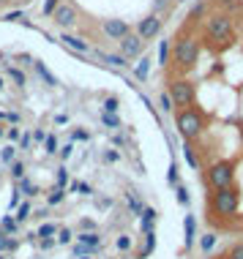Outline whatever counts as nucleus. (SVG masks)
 <instances>
[{
  "instance_id": "nucleus-30",
  "label": "nucleus",
  "mask_w": 243,
  "mask_h": 259,
  "mask_svg": "<svg viewBox=\"0 0 243 259\" xmlns=\"http://www.w3.org/2000/svg\"><path fill=\"white\" fill-rule=\"evenodd\" d=\"M101 120H104V125H107V128H112V131H120V128H123V120H120L117 115H107V112H104Z\"/></svg>"
},
{
  "instance_id": "nucleus-21",
  "label": "nucleus",
  "mask_w": 243,
  "mask_h": 259,
  "mask_svg": "<svg viewBox=\"0 0 243 259\" xmlns=\"http://www.w3.org/2000/svg\"><path fill=\"white\" fill-rule=\"evenodd\" d=\"M30 215H33V205H30V202H19V205H17V213H14V219H17V224H25L27 219H30Z\"/></svg>"
},
{
  "instance_id": "nucleus-53",
  "label": "nucleus",
  "mask_w": 243,
  "mask_h": 259,
  "mask_svg": "<svg viewBox=\"0 0 243 259\" xmlns=\"http://www.w3.org/2000/svg\"><path fill=\"white\" fill-rule=\"evenodd\" d=\"M33 139H36V142H44V139H47L44 128H36V131H33Z\"/></svg>"
},
{
  "instance_id": "nucleus-50",
  "label": "nucleus",
  "mask_w": 243,
  "mask_h": 259,
  "mask_svg": "<svg viewBox=\"0 0 243 259\" xmlns=\"http://www.w3.org/2000/svg\"><path fill=\"white\" fill-rule=\"evenodd\" d=\"M79 227H82V232H96V221H90V219H82Z\"/></svg>"
},
{
  "instance_id": "nucleus-48",
  "label": "nucleus",
  "mask_w": 243,
  "mask_h": 259,
  "mask_svg": "<svg viewBox=\"0 0 243 259\" xmlns=\"http://www.w3.org/2000/svg\"><path fill=\"white\" fill-rule=\"evenodd\" d=\"M38 246L44 248V251H50V248L58 246V240H55V237H44V240H38Z\"/></svg>"
},
{
  "instance_id": "nucleus-22",
  "label": "nucleus",
  "mask_w": 243,
  "mask_h": 259,
  "mask_svg": "<svg viewBox=\"0 0 243 259\" xmlns=\"http://www.w3.org/2000/svg\"><path fill=\"white\" fill-rule=\"evenodd\" d=\"M148 74H150V58H140V63H137V68H134V76L140 82H145Z\"/></svg>"
},
{
  "instance_id": "nucleus-26",
  "label": "nucleus",
  "mask_w": 243,
  "mask_h": 259,
  "mask_svg": "<svg viewBox=\"0 0 243 259\" xmlns=\"http://www.w3.org/2000/svg\"><path fill=\"white\" fill-rule=\"evenodd\" d=\"M175 199H178V205H180V207H189L191 197H189V188H186L183 183H178V186H175Z\"/></svg>"
},
{
  "instance_id": "nucleus-5",
  "label": "nucleus",
  "mask_w": 243,
  "mask_h": 259,
  "mask_svg": "<svg viewBox=\"0 0 243 259\" xmlns=\"http://www.w3.org/2000/svg\"><path fill=\"white\" fill-rule=\"evenodd\" d=\"M167 93H170V99L178 109L194 107V101H197V88H194V82H189V79H172Z\"/></svg>"
},
{
  "instance_id": "nucleus-38",
  "label": "nucleus",
  "mask_w": 243,
  "mask_h": 259,
  "mask_svg": "<svg viewBox=\"0 0 243 259\" xmlns=\"http://www.w3.org/2000/svg\"><path fill=\"white\" fill-rule=\"evenodd\" d=\"M167 183H170L172 188H175V186L180 183V178H178V164H175V161H172L170 169H167Z\"/></svg>"
},
{
  "instance_id": "nucleus-52",
  "label": "nucleus",
  "mask_w": 243,
  "mask_h": 259,
  "mask_svg": "<svg viewBox=\"0 0 243 259\" xmlns=\"http://www.w3.org/2000/svg\"><path fill=\"white\" fill-rule=\"evenodd\" d=\"M6 22H19V19H22V11H14V14H6Z\"/></svg>"
},
{
  "instance_id": "nucleus-3",
  "label": "nucleus",
  "mask_w": 243,
  "mask_h": 259,
  "mask_svg": "<svg viewBox=\"0 0 243 259\" xmlns=\"http://www.w3.org/2000/svg\"><path fill=\"white\" fill-rule=\"evenodd\" d=\"M235 169H238V158H219L213 161L205 169V180L211 186V191H219V188H227L235 183Z\"/></svg>"
},
{
  "instance_id": "nucleus-34",
  "label": "nucleus",
  "mask_w": 243,
  "mask_h": 259,
  "mask_svg": "<svg viewBox=\"0 0 243 259\" xmlns=\"http://www.w3.org/2000/svg\"><path fill=\"white\" fill-rule=\"evenodd\" d=\"M167 60H170V41H158V66H167Z\"/></svg>"
},
{
  "instance_id": "nucleus-9",
  "label": "nucleus",
  "mask_w": 243,
  "mask_h": 259,
  "mask_svg": "<svg viewBox=\"0 0 243 259\" xmlns=\"http://www.w3.org/2000/svg\"><path fill=\"white\" fill-rule=\"evenodd\" d=\"M104 33H107L109 38L120 41L131 33V27H129V22H123V19H104Z\"/></svg>"
},
{
  "instance_id": "nucleus-14",
  "label": "nucleus",
  "mask_w": 243,
  "mask_h": 259,
  "mask_svg": "<svg viewBox=\"0 0 243 259\" xmlns=\"http://www.w3.org/2000/svg\"><path fill=\"white\" fill-rule=\"evenodd\" d=\"M158 224V210L156 207H145L140 215V229L142 232H153V227Z\"/></svg>"
},
{
  "instance_id": "nucleus-49",
  "label": "nucleus",
  "mask_w": 243,
  "mask_h": 259,
  "mask_svg": "<svg viewBox=\"0 0 243 259\" xmlns=\"http://www.w3.org/2000/svg\"><path fill=\"white\" fill-rule=\"evenodd\" d=\"M104 161H107V164H115V161H120V153H117V150H107V153H104Z\"/></svg>"
},
{
  "instance_id": "nucleus-56",
  "label": "nucleus",
  "mask_w": 243,
  "mask_h": 259,
  "mask_svg": "<svg viewBox=\"0 0 243 259\" xmlns=\"http://www.w3.org/2000/svg\"><path fill=\"white\" fill-rule=\"evenodd\" d=\"M0 120H6V112H0Z\"/></svg>"
},
{
  "instance_id": "nucleus-54",
  "label": "nucleus",
  "mask_w": 243,
  "mask_h": 259,
  "mask_svg": "<svg viewBox=\"0 0 243 259\" xmlns=\"http://www.w3.org/2000/svg\"><path fill=\"white\" fill-rule=\"evenodd\" d=\"M55 123H58V125H63V123H68V115H58V117H55Z\"/></svg>"
},
{
  "instance_id": "nucleus-59",
  "label": "nucleus",
  "mask_w": 243,
  "mask_h": 259,
  "mask_svg": "<svg viewBox=\"0 0 243 259\" xmlns=\"http://www.w3.org/2000/svg\"><path fill=\"white\" fill-rule=\"evenodd\" d=\"M0 134H3V125H0Z\"/></svg>"
},
{
  "instance_id": "nucleus-7",
  "label": "nucleus",
  "mask_w": 243,
  "mask_h": 259,
  "mask_svg": "<svg viewBox=\"0 0 243 259\" xmlns=\"http://www.w3.org/2000/svg\"><path fill=\"white\" fill-rule=\"evenodd\" d=\"M161 17L158 14H150V17H145L142 22H140V27H137V36H140L142 41H150V38H156L158 33H161Z\"/></svg>"
},
{
  "instance_id": "nucleus-45",
  "label": "nucleus",
  "mask_w": 243,
  "mask_h": 259,
  "mask_svg": "<svg viewBox=\"0 0 243 259\" xmlns=\"http://www.w3.org/2000/svg\"><path fill=\"white\" fill-rule=\"evenodd\" d=\"M30 145H33V134H22V137H19V150H30Z\"/></svg>"
},
{
  "instance_id": "nucleus-20",
  "label": "nucleus",
  "mask_w": 243,
  "mask_h": 259,
  "mask_svg": "<svg viewBox=\"0 0 243 259\" xmlns=\"http://www.w3.org/2000/svg\"><path fill=\"white\" fill-rule=\"evenodd\" d=\"M17 229H19V224H17L14 215H3V219H0V232H3V235L14 237V235H17Z\"/></svg>"
},
{
  "instance_id": "nucleus-41",
  "label": "nucleus",
  "mask_w": 243,
  "mask_h": 259,
  "mask_svg": "<svg viewBox=\"0 0 243 259\" xmlns=\"http://www.w3.org/2000/svg\"><path fill=\"white\" fill-rule=\"evenodd\" d=\"M6 137H9V142H19V137H22L19 125H9V128H6Z\"/></svg>"
},
{
  "instance_id": "nucleus-4",
  "label": "nucleus",
  "mask_w": 243,
  "mask_h": 259,
  "mask_svg": "<svg viewBox=\"0 0 243 259\" xmlns=\"http://www.w3.org/2000/svg\"><path fill=\"white\" fill-rule=\"evenodd\" d=\"M205 36L208 41H213V44H227V41H232L235 30H232V19L227 17V14H211L205 22Z\"/></svg>"
},
{
  "instance_id": "nucleus-17",
  "label": "nucleus",
  "mask_w": 243,
  "mask_h": 259,
  "mask_svg": "<svg viewBox=\"0 0 243 259\" xmlns=\"http://www.w3.org/2000/svg\"><path fill=\"white\" fill-rule=\"evenodd\" d=\"M216 243H219V232H205V235H199V251L202 254H211L213 248H216Z\"/></svg>"
},
{
  "instance_id": "nucleus-36",
  "label": "nucleus",
  "mask_w": 243,
  "mask_h": 259,
  "mask_svg": "<svg viewBox=\"0 0 243 259\" xmlns=\"http://www.w3.org/2000/svg\"><path fill=\"white\" fill-rule=\"evenodd\" d=\"M117 107H120V99H117V96L104 99V112H107V115H117Z\"/></svg>"
},
{
  "instance_id": "nucleus-16",
  "label": "nucleus",
  "mask_w": 243,
  "mask_h": 259,
  "mask_svg": "<svg viewBox=\"0 0 243 259\" xmlns=\"http://www.w3.org/2000/svg\"><path fill=\"white\" fill-rule=\"evenodd\" d=\"M145 243H142V248L137 251V259H148L150 254H153V248H156V229L153 232H145Z\"/></svg>"
},
{
  "instance_id": "nucleus-15",
  "label": "nucleus",
  "mask_w": 243,
  "mask_h": 259,
  "mask_svg": "<svg viewBox=\"0 0 243 259\" xmlns=\"http://www.w3.org/2000/svg\"><path fill=\"white\" fill-rule=\"evenodd\" d=\"M183 158H186V164H189L194 172L202 169V158H199L197 150H194V142H183Z\"/></svg>"
},
{
  "instance_id": "nucleus-29",
  "label": "nucleus",
  "mask_w": 243,
  "mask_h": 259,
  "mask_svg": "<svg viewBox=\"0 0 243 259\" xmlns=\"http://www.w3.org/2000/svg\"><path fill=\"white\" fill-rule=\"evenodd\" d=\"M219 259H243V240H240V243H235V246H230Z\"/></svg>"
},
{
  "instance_id": "nucleus-47",
  "label": "nucleus",
  "mask_w": 243,
  "mask_h": 259,
  "mask_svg": "<svg viewBox=\"0 0 243 259\" xmlns=\"http://www.w3.org/2000/svg\"><path fill=\"white\" fill-rule=\"evenodd\" d=\"M66 183H68V172H66V166H60L58 169V186L66 188Z\"/></svg>"
},
{
  "instance_id": "nucleus-35",
  "label": "nucleus",
  "mask_w": 243,
  "mask_h": 259,
  "mask_svg": "<svg viewBox=\"0 0 243 259\" xmlns=\"http://www.w3.org/2000/svg\"><path fill=\"white\" fill-rule=\"evenodd\" d=\"M55 240H58V246H68V243H71L74 240V232H71V229H58V235H55Z\"/></svg>"
},
{
  "instance_id": "nucleus-43",
  "label": "nucleus",
  "mask_w": 243,
  "mask_h": 259,
  "mask_svg": "<svg viewBox=\"0 0 243 259\" xmlns=\"http://www.w3.org/2000/svg\"><path fill=\"white\" fill-rule=\"evenodd\" d=\"M68 191H79V194H93V188H90L88 183H71V186H68Z\"/></svg>"
},
{
  "instance_id": "nucleus-55",
  "label": "nucleus",
  "mask_w": 243,
  "mask_h": 259,
  "mask_svg": "<svg viewBox=\"0 0 243 259\" xmlns=\"http://www.w3.org/2000/svg\"><path fill=\"white\" fill-rule=\"evenodd\" d=\"M3 85H6V82H3V76H0V90H3Z\"/></svg>"
},
{
  "instance_id": "nucleus-40",
  "label": "nucleus",
  "mask_w": 243,
  "mask_h": 259,
  "mask_svg": "<svg viewBox=\"0 0 243 259\" xmlns=\"http://www.w3.org/2000/svg\"><path fill=\"white\" fill-rule=\"evenodd\" d=\"M11 178L14 180H22L25 178V161H14V164H11Z\"/></svg>"
},
{
  "instance_id": "nucleus-19",
  "label": "nucleus",
  "mask_w": 243,
  "mask_h": 259,
  "mask_svg": "<svg viewBox=\"0 0 243 259\" xmlns=\"http://www.w3.org/2000/svg\"><path fill=\"white\" fill-rule=\"evenodd\" d=\"M126 202H129V210H131V213H134V215H142L145 202L140 199V194H137V191H129V194H126Z\"/></svg>"
},
{
  "instance_id": "nucleus-8",
  "label": "nucleus",
  "mask_w": 243,
  "mask_h": 259,
  "mask_svg": "<svg viewBox=\"0 0 243 259\" xmlns=\"http://www.w3.org/2000/svg\"><path fill=\"white\" fill-rule=\"evenodd\" d=\"M142 47H145V41L140 36H134V33H129L126 38H120V55L126 60H137V58H140Z\"/></svg>"
},
{
  "instance_id": "nucleus-51",
  "label": "nucleus",
  "mask_w": 243,
  "mask_h": 259,
  "mask_svg": "<svg viewBox=\"0 0 243 259\" xmlns=\"http://www.w3.org/2000/svg\"><path fill=\"white\" fill-rule=\"evenodd\" d=\"M202 14H205V3H197V6L191 9V19H194V17H202Z\"/></svg>"
},
{
  "instance_id": "nucleus-12",
  "label": "nucleus",
  "mask_w": 243,
  "mask_h": 259,
  "mask_svg": "<svg viewBox=\"0 0 243 259\" xmlns=\"http://www.w3.org/2000/svg\"><path fill=\"white\" fill-rule=\"evenodd\" d=\"M77 243L88 251L90 256H93V254H99V248H101V235L99 232H79L77 235Z\"/></svg>"
},
{
  "instance_id": "nucleus-18",
  "label": "nucleus",
  "mask_w": 243,
  "mask_h": 259,
  "mask_svg": "<svg viewBox=\"0 0 243 259\" xmlns=\"http://www.w3.org/2000/svg\"><path fill=\"white\" fill-rule=\"evenodd\" d=\"M17 188H19V194H25V197L27 199H30V197H38V186L36 183H33V180L30 178H22V180H17Z\"/></svg>"
},
{
  "instance_id": "nucleus-46",
  "label": "nucleus",
  "mask_w": 243,
  "mask_h": 259,
  "mask_svg": "<svg viewBox=\"0 0 243 259\" xmlns=\"http://www.w3.org/2000/svg\"><path fill=\"white\" fill-rule=\"evenodd\" d=\"M58 153H60V158H63V161H68V158H71V153H74V142L63 145V148H60Z\"/></svg>"
},
{
  "instance_id": "nucleus-44",
  "label": "nucleus",
  "mask_w": 243,
  "mask_h": 259,
  "mask_svg": "<svg viewBox=\"0 0 243 259\" xmlns=\"http://www.w3.org/2000/svg\"><path fill=\"white\" fill-rule=\"evenodd\" d=\"M9 74H11V79L17 82V85H22V88H25V74L19 71V68H9Z\"/></svg>"
},
{
  "instance_id": "nucleus-11",
  "label": "nucleus",
  "mask_w": 243,
  "mask_h": 259,
  "mask_svg": "<svg viewBox=\"0 0 243 259\" xmlns=\"http://www.w3.org/2000/svg\"><path fill=\"white\" fill-rule=\"evenodd\" d=\"M55 22H58L60 27H71L74 22H77V9L74 6H68V3H60L58 9H55Z\"/></svg>"
},
{
  "instance_id": "nucleus-31",
  "label": "nucleus",
  "mask_w": 243,
  "mask_h": 259,
  "mask_svg": "<svg viewBox=\"0 0 243 259\" xmlns=\"http://www.w3.org/2000/svg\"><path fill=\"white\" fill-rule=\"evenodd\" d=\"M58 150H60L58 137H55V134H47V139H44V153H47V156H55Z\"/></svg>"
},
{
  "instance_id": "nucleus-58",
  "label": "nucleus",
  "mask_w": 243,
  "mask_h": 259,
  "mask_svg": "<svg viewBox=\"0 0 243 259\" xmlns=\"http://www.w3.org/2000/svg\"><path fill=\"white\" fill-rule=\"evenodd\" d=\"M79 259H93V256H79Z\"/></svg>"
},
{
  "instance_id": "nucleus-1",
  "label": "nucleus",
  "mask_w": 243,
  "mask_h": 259,
  "mask_svg": "<svg viewBox=\"0 0 243 259\" xmlns=\"http://www.w3.org/2000/svg\"><path fill=\"white\" fill-rule=\"evenodd\" d=\"M175 128H178V134L183 137V142H194V139H199V134L208 128V117H205V112H199L194 107L178 109L175 112Z\"/></svg>"
},
{
  "instance_id": "nucleus-32",
  "label": "nucleus",
  "mask_w": 243,
  "mask_h": 259,
  "mask_svg": "<svg viewBox=\"0 0 243 259\" xmlns=\"http://www.w3.org/2000/svg\"><path fill=\"white\" fill-rule=\"evenodd\" d=\"M36 71L41 74V79L47 82V85H52V88H58V79H55V76L50 74V68L44 66V63H36Z\"/></svg>"
},
{
  "instance_id": "nucleus-37",
  "label": "nucleus",
  "mask_w": 243,
  "mask_h": 259,
  "mask_svg": "<svg viewBox=\"0 0 243 259\" xmlns=\"http://www.w3.org/2000/svg\"><path fill=\"white\" fill-rule=\"evenodd\" d=\"M55 235H58V227H55V224H41L38 232H36V237H41V240H44V237H55Z\"/></svg>"
},
{
  "instance_id": "nucleus-6",
  "label": "nucleus",
  "mask_w": 243,
  "mask_h": 259,
  "mask_svg": "<svg viewBox=\"0 0 243 259\" xmlns=\"http://www.w3.org/2000/svg\"><path fill=\"white\" fill-rule=\"evenodd\" d=\"M199 60V38L197 36H183L175 44V63L180 68H194Z\"/></svg>"
},
{
  "instance_id": "nucleus-2",
  "label": "nucleus",
  "mask_w": 243,
  "mask_h": 259,
  "mask_svg": "<svg viewBox=\"0 0 243 259\" xmlns=\"http://www.w3.org/2000/svg\"><path fill=\"white\" fill-rule=\"evenodd\" d=\"M208 207H211V215H221V219H232V215H238L240 188L232 183V186H227V188H219V191H211Z\"/></svg>"
},
{
  "instance_id": "nucleus-23",
  "label": "nucleus",
  "mask_w": 243,
  "mask_h": 259,
  "mask_svg": "<svg viewBox=\"0 0 243 259\" xmlns=\"http://www.w3.org/2000/svg\"><path fill=\"white\" fill-rule=\"evenodd\" d=\"M115 248L120 251V254H126V251H131V248H134V237H131V235H126V232H123V235H117V240H115Z\"/></svg>"
},
{
  "instance_id": "nucleus-27",
  "label": "nucleus",
  "mask_w": 243,
  "mask_h": 259,
  "mask_svg": "<svg viewBox=\"0 0 243 259\" xmlns=\"http://www.w3.org/2000/svg\"><path fill=\"white\" fill-rule=\"evenodd\" d=\"M101 60L109 63L112 68H126V66H129V60L123 58V55H101Z\"/></svg>"
},
{
  "instance_id": "nucleus-57",
  "label": "nucleus",
  "mask_w": 243,
  "mask_h": 259,
  "mask_svg": "<svg viewBox=\"0 0 243 259\" xmlns=\"http://www.w3.org/2000/svg\"><path fill=\"white\" fill-rule=\"evenodd\" d=\"M0 259H9V256H6V254H0Z\"/></svg>"
},
{
  "instance_id": "nucleus-28",
  "label": "nucleus",
  "mask_w": 243,
  "mask_h": 259,
  "mask_svg": "<svg viewBox=\"0 0 243 259\" xmlns=\"http://www.w3.org/2000/svg\"><path fill=\"white\" fill-rule=\"evenodd\" d=\"M158 109H161L164 115H172V112H175V104H172V99H170V93H167V90L158 96Z\"/></svg>"
},
{
  "instance_id": "nucleus-13",
  "label": "nucleus",
  "mask_w": 243,
  "mask_h": 259,
  "mask_svg": "<svg viewBox=\"0 0 243 259\" xmlns=\"http://www.w3.org/2000/svg\"><path fill=\"white\" fill-rule=\"evenodd\" d=\"M60 41H63L68 50H74L77 55H88V52H90V44H88V41L79 38V36H71V33H63V36H60Z\"/></svg>"
},
{
  "instance_id": "nucleus-39",
  "label": "nucleus",
  "mask_w": 243,
  "mask_h": 259,
  "mask_svg": "<svg viewBox=\"0 0 243 259\" xmlns=\"http://www.w3.org/2000/svg\"><path fill=\"white\" fill-rule=\"evenodd\" d=\"M68 142H90V131H85V128H74Z\"/></svg>"
},
{
  "instance_id": "nucleus-25",
  "label": "nucleus",
  "mask_w": 243,
  "mask_h": 259,
  "mask_svg": "<svg viewBox=\"0 0 243 259\" xmlns=\"http://www.w3.org/2000/svg\"><path fill=\"white\" fill-rule=\"evenodd\" d=\"M17 246H19V243L14 240V237L0 232V254H11V251H17Z\"/></svg>"
},
{
  "instance_id": "nucleus-24",
  "label": "nucleus",
  "mask_w": 243,
  "mask_h": 259,
  "mask_svg": "<svg viewBox=\"0 0 243 259\" xmlns=\"http://www.w3.org/2000/svg\"><path fill=\"white\" fill-rule=\"evenodd\" d=\"M63 199H66V191L60 186H55L52 191H50V197H47V207H58Z\"/></svg>"
},
{
  "instance_id": "nucleus-42",
  "label": "nucleus",
  "mask_w": 243,
  "mask_h": 259,
  "mask_svg": "<svg viewBox=\"0 0 243 259\" xmlns=\"http://www.w3.org/2000/svg\"><path fill=\"white\" fill-rule=\"evenodd\" d=\"M58 6H60V0H44V9H41V11H44V17H52Z\"/></svg>"
},
{
  "instance_id": "nucleus-33",
  "label": "nucleus",
  "mask_w": 243,
  "mask_h": 259,
  "mask_svg": "<svg viewBox=\"0 0 243 259\" xmlns=\"http://www.w3.org/2000/svg\"><path fill=\"white\" fill-rule=\"evenodd\" d=\"M0 161H3V164H14V161H17V148H14V145H6V148L0 150Z\"/></svg>"
},
{
  "instance_id": "nucleus-10",
  "label": "nucleus",
  "mask_w": 243,
  "mask_h": 259,
  "mask_svg": "<svg viewBox=\"0 0 243 259\" xmlns=\"http://www.w3.org/2000/svg\"><path fill=\"white\" fill-rule=\"evenodd\" d=\"M194 243H197V215L186 213V219H183V248L186 251L194 248Z\"/></svg>"
}]
</instances>
